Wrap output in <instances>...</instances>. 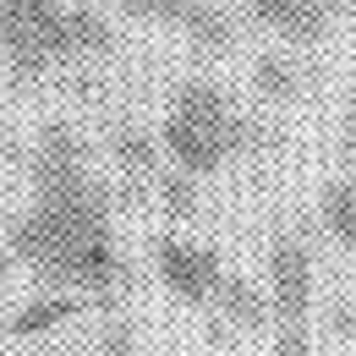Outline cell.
I'll list each match as a JSON object with an SVG mask.
<instances>
[{"label":"cell","mask_w":356,"mask_h":356,"mask_svg":"<svg viewBox=\"0 0 356 356\" xmlns=\"http://www.w3.org/2000/svg\"><path fill=\"white\" fill-rule=\"evenodd\" d=\"M33 197L6 225V258L22 264L55 296H115L121 252H115V181L93 170L88 137L72 115H49L28 159Z\"/></svg>","instance_id":"1"},{"label":"cell","mask_w":356,"mask_h":356,"mask_svg":"<svg viewBox=\"0 0 356 356\" xmlns=\"http://www.w3.org/2000/svg\"><path fill=\"white\" fill-rule=\"evenodd\" d=\"M104 49H115V28L88 0H0V66L11 83H33L55 60Z\"/></svg>","instance_id":"2"},{"label":"cell","mask_w":356,"mask_h":356,"mask_svg":"<svg viewBox=\"0 0 356 356\" xmlns=\"http://www.w3.org/2000/svg\"><path fill=\"white\" fill-rule=\"evenodd\" d=\"M258 143H268V132L252 115H241L230 88L214 77H186L159 121V154L170 159V170L192 181L225 170L236 154H247Z\"/></svg>","instance_id":"3"},{"label":"cell","mask_w":356,"mask_h":356,"mask_svg":"<svg viewBox=\"0 0 356 356\" xmlns=\"http://www.w3.org/2000/svg\"><path fill=\"white\" fill-rule=\"evenodd\" d=\"M268 307H274L268 356H312V252L302 236H274L268 247Z\"/></svg>","instance_id":"4"},{"label":"cell","mask_w":356,"mask_h":356,"mask_svg":"<svg viewBox=\"0 0 356 356\" xmlns=\"http://www.w3.org/2000/svg\"><path fill=\"white\" fill-rule=\"evenodd\" d=\"M154 268H159V280L176 291V302H186V307H209L214 291H220V280H225L220 247L186 241V236H159V241H154Z\"/></svg>","instance_id":"5"},{"label":"cell","mask_w":356,"mask_h":356,"mask_svg":"<svg viewBox=\"0 0 356 356\" xmlns=\"http://www.w3.org/2000/svg\"><path fill=\"white\" fill-rule=\"evenodd\" d=\"M356 0H247V17L264 22L268 33L291 39V44H318L340 11H351Z\"/></svg>","instance_id":"6"},{"label":"cell","mask_w":356,"mask_h":356,"mask_svg":"<svg viewBox=\"0 0 356 356\" xmlns=\"http://www.w3.org/2000/svg\"><path fill=\"white\" fill-rule=\"evenodd\" d=\"M209 329H214V340H236V334H258L274 323V307H268V291H258L252 280H236V274H225L220 291H214V302H209Z\"/></svg>","instance_id":"7"},{"label":"cell","mask_w":356,"mask_h":356,"mask_svg":"<svg viewBox=\"0 0 356 356\" xmlns=\"http://www.w3.org/2000/svg\"><path fill=\"white\" fill-rule=\"evenodd\" d=\"M110 159H115V170L132 181L127 192H137V181L159 176L165 165H159V137L143 132V127H132V121H121L115 132H110Z\"/></svg>","instance_id":"8"},{"label":"cell","mask_w":356,"mask_h":356,"mask_svg":"<svg viewBox=\"0 0 356 356\" xmlns=\"http://www.w3.org/2000/svg\"><path fill=\"white\" fill-rule=\"evenodd\" d=\"M181 28H186V39H192V44L209 49V55L236 44V17H230L225 6H214V0H197V6L181 17Z\"/></svg>","instance_id":"9"},{"label":"cell","mask_w":356,"mask_h":356,"mask_svg":"<svg viewBox=\"0 0 356 356\" xmlns=\"http://www.w3.org/2000/svg\"><path fill=\"white\" fill-rule=\"evenodd\" d=\"M72 312H83V302H77V296H55V291H44L33 307H22L11 323H6V329H11V334H44L49 323H60V318H72Z\"/></svg>","instance_id":"10"},{"label":"cell","mask_w":356,"mask_h":356,"mask_svg":"<svg viewBox=\"0 0 356 356\" xmlns=\"http://www.w3.org/2000/svg\"><path fill=\"white\" fill-rule=\"evenodd\" d=\"M252 88L268 93V99H296V93H302V83H296V66H291V60H280V55H258Z\"/></svg>","instance_id":"11"},{"label":"cell","mask_w":356,"mask_h":356,"mask_svg":"<svg viewBox=\"0 0 356 356\" xmlns=\"http://www.w3.org/2000/svg\"><path fill=\"white\" fill-rule=\"evenodd\" d=\"M154 192H159V203H165L170 214H192V209H197V181L181 176V170H159V176H154Z\"/></svg>","instance_id":"12"},{"label":"cell","mask_w":356,"mask_h":356,"mask_svg":"<svg viewBox=\"0 0 356 356\" xmlns=\"http://www.w3.org/2000/svg\"><path fill=\"white\" fill-rule=\"evenodd\" d=\"M192 6H197V0H121V11H132V17H154V22H181Z\"/></svg>","instance_id":"13"},{"label":"cell","mask_w":356,"mask_h":356,"mask_svg":"<svg viewBox=\"0 0 356 356\" xmlns=\"http://www.w3.org/2000/svg\"><path fill=\"white\" fill-rule=\"evenodd\" d=\"M340 159H346V170L340 176L356 181V72H351V93H346V127H340Z\"/></svg>","instance_id":"14"},{"label":"cell","mask_w":356,"mask_h":356,"mask_svg":"<svg viewBox=\"0 0 356 356\" xmlns=\"http://www.w3.org/2000/svg\"><path fill=\"white\" fill-rule=\"evenodd\" d=\"M99 351L104 356H132V323H110L104 340H99Z\"/></svg>","instance_id":"15"},{"label":"cell","mask_w":356,"mask_h":356,"mask_svg":"<svg viewBox=\"0 0 356 356\" xmlns=\"http://www.w3.org/2000/svg\"><path fill=\"white\" fill-rule=\"evenodd\" d=\"M329 329H346V334H356V312H351V302H334V307H329Z\"/></svg>","instance_id":"16"},{"label":"cell","mask_w":356,"mask_h":356,"mask_svg":"<svg viewBox=\"0 0 356 356\" xmlns=\"http://www.w3.org/2000/svg\"><path fill=\"white\" fill-rule=\"evenodd\" d=\"M6 280H11V258H6V247H0V291H6Z\"/></svg>","instance_id":"17"}]
</instances>
